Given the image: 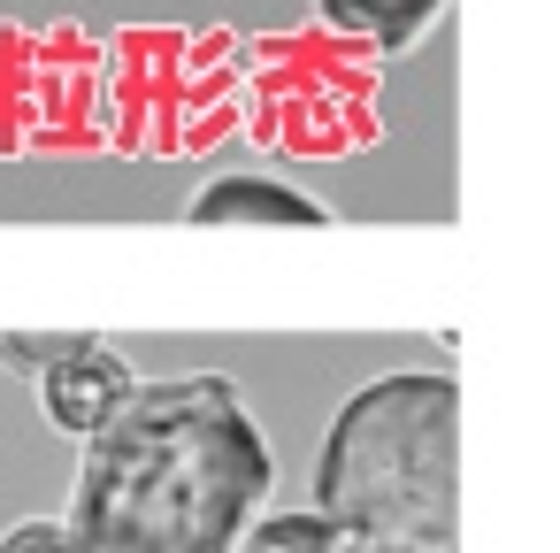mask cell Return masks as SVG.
<instances>
[{
    "instance_id": "2",
    "label": "cell",
    "mask_w": 560,
    "mask_h": 553,
    "mask_svg": "<svg viewBox=\"0 0 560 553\" xmlns=\"http://www.w3.org/2000/svg\"><path fill=\"white\" fill-rule=\"evenodd\" d=\"M315 515L346 553H460V384L445 369H392L323 430Z\"/></svg>"
},
{
    "instance_id": "1",
    "label": "cell",
    "mask_w": 560,
    "mask_h": 553,
    "mask_svg": "<svg viewBox=\"0 0 560 553\" xmlns=\"http://www.w3.org/2000/svg\"><path fill=\"white\" fill-rule=\"evenodd\" d=\"M277 484V453L231 377H162L85 438L70 484L78 553H231Z\"/></svg>"
},
{
    "instance_id": "4",
    "label": "cell",
    "mask_w": 560,
    "mask_h": 553,
    "mask_svg": "<svg viewBox=\"0 0 560 553\" xmlns=\"http://www.w3.org/2000/svg\"><path fill=\"white\" fill-rule=\"evenodd\" d=\"M192 223H330V208L315 193L277 185V177L231 170V177H215V185L192 193Z\"/></svg>"
},
{
    "instance_id": "7",
    "label": "cell",
    "mask_w": 560,
    "mask_h": 553,
    "mask_svg": "<svg viewBox=\"0 0 560 553\" xmlns=\"http://www.w3.org/2000/svg\"><path fill=\"white\" fill-rule=\"evenodd\" d=\"M0 553H78L62 522H16V530H0Z\"/></svg>"
},
{
    "instance_id": "3",
    "label": "cell",
    "mask_w": 560,
    "mask_h": 553,
    "mask_svg": "<svg viewBox=\"0 0 560 553\" xmlns=\"http://www.w3.org/2000/svg\"><path fill=\"white\" fill-rule=\"evenodd\" d=\"M39 407H47V423L62 430V438H93L124 400H131V384H139V369L108 346V338H93V331H78L39 377Z\"/></svg>"
},
{
    "instance_id": "5",
    "label": "cell",
    "mask_w": 560,
    "mask_h": 553,
    "mask_svg": "<svg viewBox=\"0 0 560 553\" xmlns=\"http://www.w3.org/2000/svg\"><path fill=\"white\" fill-rule=\"evenodd\" d=\"M438 9H445V0H323V24L346 32V39H369L384 55H399V47H415L438 24Z\"/></svg>"
},
{
    "instance_id": "6",
    "label": "cell",
    "mask_w": 560,
    "mask_h": 553,
    "mask_svg": "<svg viewBox=\"0 0 560 553\" xmlns=\"http://www.w3.org/2000/svg\"><path fill=\"white\" fill-rule=\"evenodd\" d=\"M231 553H346V538L315 515V507H292V515H261L246 522V538Z\"/></svg>"
}]
</instances>
